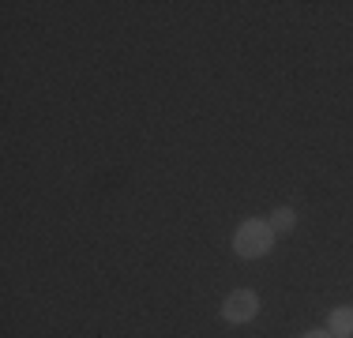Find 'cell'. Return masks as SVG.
Listing matches in <instances>:
<instances>
[{
  "mask_svg": "<svg viewBox=\"0 0 353 338\" xmlns=\"http://www.w3.org/2000/svg\"><path fill=\"white\" fill-rule=\"evenodd\" d=\"M233 248L241 259H259L274 248V230L271 222H241L233 233Z\"/></svg>",
  "mask_w": 353,
  "mask_h": 338,
  "instance_id": "6da1fadb",
  "label": "cell"
},
{
  "mask_svg": "<svg viewBox=\"0 0 353 338\" xmlns=\"http://www.w3.org/2000/svg\"><path fill=\"white\" fill-rule=\"evenodd\" d=\"M256 312H259V297L252 290H233L222 301V316L230 324H248V319H256Z\"/></svg>",
  "mask_w": 353,
  "mask_h": 338,
  "instance_id": "7a4b0ae2",
  "label": "cell"
},
{
  "mask_svg": "<svg viewBox=\"0 0 353 338\" xmlns=\"http://www.w3.org/2000/svg\"><path fill=\"white\" fill-rule=\"evenodd\" d=\"M327 331H331L334 338H353V308H350V304H339V308L331 312Z\"/></svg>",
  "mask_w": 353,
  "mask_h": 338,
  "instance_id": "3957f363",
  "label": "cell"
},
{
  "mask_svg": "<svg viewBox=\"0 0 353 338\" xmlns=\"http://www.w3.org/2000/svg\"><path fill=\"white\" fill-rule=\"evenodd\" d=\"M293 226H297V210L279 207V210L271 215V230H274V233H293Z\"/></svg>",
  "mask_w": 353,
  "mask_h": 338,
  "instance_id": "277c9868",
  "label": "cell"
},
{
  "mask_svg": "<svg viewBox=\"0 0 353 338\" xmlns=\"http://www.w3.org/2000/svg\"><path fill=\"white\" fill-rule=\"evenodd\" d=\"M301 338H334L331 331H308V335H301Z\"/></svg>",
  "mask_w": 353,
  "mask_h": 338,
  "instance_id": "5b68a950",
  "label": "cell"
}]
</instances>
